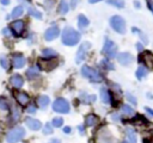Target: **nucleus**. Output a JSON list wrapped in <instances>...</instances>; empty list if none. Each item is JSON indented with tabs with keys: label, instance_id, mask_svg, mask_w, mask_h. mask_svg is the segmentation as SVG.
Returning <instances> with one entry per match:
<instances>
[{
	"label": "nucleus",
	"instance_id": "39448f33",
	"mask_svg": "<svg viewBox=\"0 0 153 143\" xmlns=\"http://www.w3.org/2000/svg\"><path fill=\"white\" fill-rule=\"evenodd\" d=\"M116 51H117V46L116 44L111 41V39H105V43H104V46H103V54L109 57V58H114L116 56Z\"/></svg>",
	"mask_w": 153,
	"mask_h": 143
},
{
	"label": "nucleus",
	"instance_id": "e433bc0d",
	"mask_svg": "<svg viewBox=\"0 0 153 143\" xmlns=\"http://www.w3.org/2000/svg\"><path fill=\"white\" fill-rule=\"evenodd\" d=\"M126 97H127V99H128L133 105H136V102H137V101H136V99H135V97H134V95H131L130 93H126Z\"/></svg>",
	"mask_w": 153,
	"mask_h": 143
},
{
	"label": "nucleus",
	"instance_id": "cd10ccee",
	"mask_svg": "<svg viewBox=\"0 0 153 143\" xmlns=\"http://www.w3.org/2000/svg\"><path fill=\"white\" fill-rule=\"evenodd\" d=\"M100 66L103 67V68H105L106 70H114V64L110 62V61H108V60H102L100 61Z\"/></svg>",
	"mask_w": 153,
	"mask_h": 143
},
{
	"label": "nucleus",
	"instance_id": "ea45409f",
	"mask_svg": "<svg viewBox=\"0 0 153 143\" xmlns=\"http://www.w3.org/2000/svg\"><path fill=\"white\" fill-rule=\"evenodd\" d=\"M111 118H112V120H115V122H118V120H120V116H118L117 113H112V114H111Z\"/></svg>",
	"mask_w": 153,
	"mask_h": 143
},
{
	"label": "nucleus",
	"instance_id": "ddd939ff",
	"mask_svg": "<svg viewBox=\"0 0 153 143\" xmlns=\"http://www.w3.org/2000/svg\"><path fill=\"white\" fill-rule=\"evenodd\" d=\"M25 124H26L27 128H30L33 131L42 129V123L39 120H37V119H33V118H26L25 119Z\"/></svg>",
	"mask_w": 153,
	"mask_h": 143
},
{
	"label": "nucleus",
	"instance_id": "412c9836",
	"mask_svg": "<svg viewBox=\"0 0 153 143\" xmlns=\"http://www.w3.org/2000/svg\"><path fill=\"white\" fill-rule=\"evenodd\" d=\"M57 10H59V12H60L61 14H66V13L68 12V10H69V6H68L67 1H66V0H61L60 4H59Z\"/></svg>",
	"mask_w": 153,
	"mask_h": 143
},
{
	"label": "nucleus",
	"instance_id": "c03bdc74",
	"mask_svg": "<svg viewBox=\"0 0 153 143\" xmlns=\"http://www.w3.org/2000/svg\"><path fill=\"white\" fill-rule=\"evenodd\" d=\"M49 143H61V142H60V139H57V138H53V139L49 141Z\"/></svg>",
	"mask_w": 153,
	"mask_h": 143
},
{
	"label": "nucleus",
	"instance_id": "dca6fc26",
	"mask_svg": "<svg viewBox=\"0 0 153 143\" xmlns=\"http://www.w3.org/2000/svg\"><path fill=\"white\" fill-rule=\"evenodd\" d=\"M38 75H39V67H38V66H33V67H30V68L26 70V76H27L30 80H33V79H36Z\"/></svg>",
	"mask_w": 153,
	"mask_h": 143
},
{
	"label": "nucleus",
	"instance_id": "4468645a",
	"mask_svg": "<svg viewBox=\"0 0 153 143\" xmlns=\"http://www.w3.org/2000/svg\"><path fill=\"white\" fill-rule=\"evenodd\" d=\"M14 95H16V99L19 102V105H22V106L27 105V102H29V95L26 93H24V92H16Z\"/></svg>",
	"mask_w": 153,
	"mask_h": 143
},
{
	"label": "nucleus",
	"instance_id": "8fccbe9b",
	"mask_svg": "<svg viewBox=\"0 0 153 143\" xmlns=\"http://www.w3.org/2000/svg\"><path fill=\"white\" fill-rule=\"evenodd\" d=\"M91 4H94V2H98V1H100V0H88Z\"/></svg>",
	"mask_w": 153,
	"mask_h": 143
},
{
	"label": "nucleus",
	"instance_id": "6ab92c4d",
	"mask_svg": "<svg viewBox=\"0 0 153 143\" xmlns=\"http://www.w3.org/2000/svg\"><path fill=\"white\" fill-rule=\"evenodd\" d=\"M100 99H102V101L105 102V104H109V102L111 101L110 93H109V91H108L105 87H102V88H100Z\"/></svg>",
	"mask_w": 153,
	"mask_h": 143
},
{
	"label": "nucleus",
	"instance_id": "393cba45",
	"mask_svg": "<svg viewBox=\"0 0 153 143\" xmlns=\"http://www.w3.org/2000/svg\"><path fill=\"white\" fill-rule=\"evenodd\" d=\"M37 102H38V105H39L41 107H45V106H48V104H49V97H47V95H41V97H38Z\"/></svg>",
	"mask_w": 153,
	"mask_h": 143
},
{
	"label": "nucleus",
	"instance_id": "473e14b6",
	"mask_svg": "<svg viewBox=\"0 0 153 143\" xmlns=\"http://www.w3.org/2000/svg\"><path fill=\"white\" fill-rule=\"evenodd\" d=\"M53 126H55V128H60V126H62V124H63V119L62 118H60V117H56V118H54L53 119Z\"/></svg>",
	"mask_w": 153,
	"mask_h": 143
},
{
	"label": "nucleus",
	"instance_id": "f257e3e1",
	"mask_svg": "<svg viewBox=\"0 0 153 143\" xmlns=\"http://www.w3.org/2000/svg\"><path fill=\"white\" fill-rule=\"evenodd\" d=\"M80 41V33L71 26H66L62 31V43L65 45H75Z\"/></svg>",
	"mask_w": 153,
	"mask_h": 143
},
{
	"label": "nucleus",
	"instance_id": "7ed1b4c3",
	"mask_svg": "<svg viewBox=\"0 0 153 143\" xmlns=\"http://www.w3.org/2000/svg\"><path fill=\"white\" fill-rule=\"evenodd\" d=\"M81 75L86 79H88L92 82H100L102 81V75L93 68L88 66H82L81 68Z\"/></svg>",
	"mask_w": 153,
	"mask_h": 143
},
{
	"label": "nucleus",
	"instance_id": "09e8293b",
	"mask_svg": "<svg viewBox=\"0 0 153 143\" xmlns=\"http://www.w3.org/2000/svg\"><path fill=\"white\" fill-rule=\"evenodd\" d=\"M135 7H139L140 8V2L139 1H135Z\"/></svg>",
	"mask_w": 153,
	"mask_h": 143
},
{
	"label": "nucleus",
	"instance_id": "1a4fd4ad",
	"mask_svg": "<svg viewBox=\"0 0 153 143\" xmlns=\"http://www.w3.org/2000/svg\"><path fill=\"white\" fill-rule=\"evenodd\" d=\"M139 60H140L141 62H143L148 69H153V54H152V52H149V51H143V52L140 55Z\"/></svg>",
	"mask_w": 153,
	"mask_h": 143
},
{
	"label": "nucleus",
	"instance_id": "aec40b11",
	"mask_svg": "<svg viewBox=\"0 0 153 143\" xmlns=\"http://www.w3.org/2000/svg\"><path fill=\"white\" fill-rule=\"evenodd\" d=\"M97 116H94V114H88V116H86V118H85V125L86 126H93V125H96V123H97Z\"/></svg>",
	"mask_w": 153,
	"mask_h": 143
},
{
	"label": "nucleus",
	"instance_id": "a19ab883",
	"mask_svg": "<svg viewBox=\"0 0 153 143\" xmlns=\"http://www.w3.org/2000/svg\"><path fill=\"white\" fill-rule=\"evenodd\" d=\"M27 111H29L30 113H35V112H36V107H35L33 105H30L29 108H27Z\"/></svg>",
	"mask_w": 153,
	"mask_h": 143
},
{
	"label": "nucleus",
	"instance_id": "a18cd8bd",
	"mask_svg": "<svg viewBox=\"0 0 153 143\" xmlns=\"http://www.w3.org/2000/svg\"><path fill=\"white\" fill-rule=\"evenodd\" d=\"M146 111H147L149 114H152V116H153V110H152L151 107H146Z\"/></svg>",
	"mask_w": 153,
	"mask_h": 143
},
{
	"label": "nucleus",
	"instance_id": "c756f323",
	"mask_svg": "<svg viewBox=\"0 0 153 143\" xmlns=\"http://www.w3.org/2000/svg\"><path fill=\"white\" fill-rule=\"evenodd\" d=\"M108 4L115 7H118V8L124 7V0H108Z\"/></svg>",
	"mask_w": 153,
	"mask_h": 143
},
{
	"label": "nucleus",
	"instance_id": "5701e85b",
	"mask_svg": "<svg viewBox=\"0 0 153 143\" xmlns=\"http://www.w3.org/2000/svg\"><path fill=\"white\" fill-rule=\"evenodd\" d=\"M23 6H17V7H14L13 8V11H12V13H11V18H18V17H20L22 14H23Z\"/></svg>",
	"mask_w": 153,
	"mask_h": 143
},
{
	"label": "nucleus",
	"instance_id": "de8ad7c7",
	"mask_svg": "<svg viewBox=\"0 0 153 143\" xmlns=\"http://www.w3.org/2000/svg\"><path fill=\"white\" fill-rule=\"evenodd\" d=\"M2 32H4V35H6V36H8L10 33H8V29H4L2 30Z\"/></svg>",
	"mask_w": 153,
	"mask_h": 143
},
{
	"label": "nucleus",
	"instance_id": "2eb2a0df",
	"mask_svg": "<svg viewBox=\"0 0 153 143\" xmlns=\"http://www.w3.org/2000/svg\"><path fill=\"white\" fill-rule=\"evenodd\" d=\"M12 63L14 68H22L25 64V58L23 55H14L12 58Z\"/></svg>",
	"mask_w": 153,
	"mask_h": 143
},
{
	"label": "nucleus",
	"instance_id": "f8f14e48",
	"mask_svg": "<svg viewBox=\"0 0 153 143\" xmlns=\"http://www.w3.org/2000/svg\"><path fill=\"white\" fill-rule=\"evenodd\" d=\"M24 27H25V25H24V21H22V20H16V21L11 23V29L14 32V35H17V36L22 35V32L24 31Z\"/></svg>",
	"mask_w": 153,
	"mask_h": 143
},
{
	"label": "nucleus",
	"instance_id": "7c9ffc66",
	"mask_svg": "<svg viewBox=\"0 0 153 143\" xmlns=\"http://www.w3.org/2000/svg\"><path fill=\"white\" fill-rule=\"evenodd\" d=\"M43 55L45 56V57H55L57 54H56V51H54L53 49H43Z\"/></svg>",
	"mask_w": 153,
	"mask_h": 143
},
{
	"label": "nucleus",
	"instance_id": "b1692460",
	"mask_svg": "<svg viewBox=\"0 0 153 143\" xmlns=\"http://www.w3.org/2000/svg\"><path fill=\"white\" fill-rule=\"evenodd\" d=\"M80 99H81V101H82V102H85V104H91V102H93V101L96 100V95L81 94V95H80Z\"/></svg>",
	"mask_w": 153,
	"mask_h": 143
},
{
	"label": "nucleus",
	"instance_id": "9b49d317",
	"mask_svg": "<svg viewBox=\"0 0 153 143\" xmlns=\"http://www.w3.org/2000/svg\"><path fill=\"white\" fill-rule=\"evenodd\" d=\"M59 33H60L59 27H57V26H51V27H49V29L44 32V38H45L47 41H53V39H55V38L59 36Z\"/></svg>",
	"mask_w": 153,
	"mask_h": 143
},
{
	"label": "nucleus",
	"instance_id": "a878e982",
	"mask_svg": "<svg viewBox=\"0 0 153 143\" xmlns=\"http://www.w3.org/2000/svg\"><path fill=\"white\" fill-rule=\"evenodd\" d=\"M147 75V69L145 68V67H142V66H140L137 69H136V77L140 80V79H142V77H145Z\"/></svg>",
	"mask_w": 153,
	"mask_h": 143
},
{
	"label": "nucleus",
	"instance_id": "4c0bfd02",
	"mask_svg": "<svg viewBox=\"0 0 153 143\" xmlns=\"http://www.w3.org/2000/svg\"><path fill=\"white\" fill-rule=\"evenodd\" d=\"M147 1V7L151 10V12L153 13V0H146Z\"/></svg>",
	"mask_w": 153,
	"mask_h": 143
},
{
	"label": "nucleus",
	"instance_id": "f03ea898",
	"mask_svg": "<svg viewBox=\"0 0 153 143\" xmlns=\"http://www.w3.org/2000/svg\"><path fill=\"white\" fill-rule=\"evenodd\" d=\"M25 136V129L23 126H17L12 130H10L6 135L7 143H17Z\"/></svg>",
	"mask_w": 153,
	"mask_h": 143
},
{
	"label": "nucleus",
	"instance_id": "9d476101",
	"mask_svg": "<svg viewBox=\"0 0 153 143\" xmlns=\"http://www.w3.org/2000/svg\"><path fill=\"white\" fill-rule=\"evenodd\" d=\"M133 56L129 52H121L117 55V61L122 64V66H129L133 62Z\"/></svg>",
	"mask_w": 153,
	"mask_h": 143
},
{
	"label": "nucleus",
	"instance_id": "20e7f679",
	"mask_svg": "<svg viewBox=\"0 0 153 143\" xmlns=\"http://www.w3.org/2000/svg\"><path fill=\"white\" fill-rule=\"evenodd\" d=\"M110 25H111V27H112L116 32H118V33H124V32H126V23H124L123 18L120 17V15H114V17H111V18H110Z\"/></svg>",
	"mask_w": 153,
	"mask_h": 143
},
{
	"label": "nucleus",
	"instance_id": "37998d69",
	"mask_svg": "<svg viewBox=\"0 0 153 143\" xmlns=\"http://www.w3.org/2000/svg\"><path fill=\"white\" fill-rule=\"evenodd\" d=\"M63 132H65V133H69V132H71V128H69V126L63 128Z\"/></svg>",
	"mask_w": 153,
	"mask_h": 143
},
{
	"label": "nucleus",
	"instance_id": "3c124183",
	"mask_svg": "<svg viewBox=\"0 0 153 143\" xmlns=\"http://www.w3.org/2000/svg\"><path fill=\"white\" fill-rule=\"evenodd\" d=\"M122 143H128V142H127V141H124V142H122Z\"/></svg>",
	"mask_w": 153,
	"mask_h": 143
},
{
	"label": "nucleus",
	"instance_id": "72a5a7b5",
	"mask_svg": "<svg viewBox=\"0 0 153 143\" xmlns=\"http://www.w3.org/2000/svg\"><path fill=\"white\" fill-rule=\"evenodd\" d=\"M8 106H10L8 101L5 98H0V108L1 110H8Z\"/></svg>",
	"mask_w": 153,
	"mask_h": 143
},
{
	"label": "nucleus",
	"instance_id": "423d86ee",
	"mask_svg": "<svg viewBox=\"0 0 153 143\" xmlns=\"http://www.w3.org/2000/svg\"><path fill=\"white\" fill-rule=\"evenodd\" d=\"M53 110L60 113H68L69 112V104L63 98H57L53 104Z\"/></svg>",
	"mask_w": 153,
	"mask_h": 143
},
{
	"label": "nucleus",
	"instance_id": "bb28decb",
	"mask_svg": "<svg viewBox=\"0 0 153 143\" xmlns=\"http://www.w3.org/2000/svg\"><path fill=\"white\" fill-rule=\"evenodd\" d=\"M27 12H29L30 15H32V17H35V18H37V19H42V13L38 12L37 10H35V8H32V7H27Z\"/></svg>",
	"mask_w": 153,
	"mask_h": 143
},
{
	"label": "nucleus",
	"instance_id": "f704fd0d",
	"mask_svg": "<svg viewBox=\"0 0 153 143\" xmlns=\"http://www.w3.org/2000/svg\"><path fill=\"white\" fill-rule=\"evenodd\" d=\"M0 64H1V66H2V68H5V69H7V68H8L7 58H6V56H5V55H1V56H0Z\"/></svg>",
	"mask_w": 153,
	"mask_h": 143
},
{
	"label": "nucleus",
	"instance_id": "c85d7f7f",
	"mask_svg": "<svg viewBox=\"0 0 153 143\" xmlns=\"http://www.w3.org/2000/svg\"><path fill=\"white\" fill-rule=\"evenodd\" d=\"M121 111H122V113L126 114V116H133V114H134V110H133L129 105H123L122 108H121Z\"/></svg>",
	"mask_w": 153,
	"mask_h": 143
},
{
	"label": "nucleus",
	"instance_id": "0eeeda50",
	"mask_svg": "<svg viewBox=\"0 0 153 143\" xmlns=\"http://www.w3.org/2000/svg\"><path fill=\"white\" fill-rule=\"evenodd\" d=\"M90 48H91V43L90 42H84L79 46V49L76 51V57H75V62L76 63H80V62H82L85 60V57H86L87 51H88Z\"/></svg>",
	"mask_w": 153,
	"mask_h": 143
},
{
	"label": "nucleus",
	"instance_id": "a211bd4d",
	"mask_svg": "<svg viewBox=\"0 0 153 143\" xmlns=\"http://www.w3.org/2000/svg\"><path fill=\"white\" fill-rule=\"evenodd\" d=\"M126 135H127V142L128 143H137L136 141V133L131 128L126 129Z\"/></svg>",
	"mask_w": 153,
	"mask_h": 143
},
{
	"label": "nucleus",
	"instance_id": "49530a36",
	"mask_svg": "<svg viewBox=\"0 0 153 143\" xmlns=\"http://www.w3.org/2000/svg\"><path fill=\"white\" fill-rule=\"evenodd\" d=\"M0 2H1L2 5H8V4H10V0H0Z\"/></svg>",
	"mask_w": 153,
	"mask_h": 143
},
{
	"label": "nucleus",
	"instance_id": "58836bf2",
	"mask_svg": "<svg viewBox=\"0 0 153 143\" xmlns=\"http://www.w3.org/2000/svg\"><path fill=\"white\" fill-rule=\"evenodd\" d=\"M79 2H80V0H71V7L72 8H75Z\"/></svg>",
	"mask_w": 153,
	"mask_h": 143
},
{
	"label": "nucleus",
	"instance_id": "2f4dec72",
	"mask_svg": "<svg viewBox=\"0 0 153 143\" xmlns=\"http://www.w3.org/2000/svg\"><path fill=\"white\" fill-rule=\"evenodd\" d=\"M19 116H20V111L18 110V108H16V107H13L12 108V114H11V122H16L18 118H19Z\"/></svg>",
	"mask_w": 153,
	"mask_h": 143
},
{
	"label": "nucleus",
	"instance_id": "4be33fe9",
	"mask_svg": "<svg viewBox=\"0 0 153 143\" xmlns=\"http://www.w3.org/2000/svg\"><path fill=\"white\" fill-rule=\"evenodd\" d=\"M78 25H79L80 29H85V27H87V26H88V19H87L85 15L80 14V15L78 17Z\"/></svg>",
	"mask_w": 153,
	"mask_h": 143
},
{
	"label": "nucleus",
	"instance_id": "f3484780",
	"mask_svg": "<svg viewBox=\"0 0 153 143\" xmlns=\"http://www.w3.org/2000/svg\"><path fill=\"white\" fill-rule=\"evenodd\" d=\"M10 81H11L12 86H14L16 88H20V87L23 86V83H24V80H23V77H22L19 74H14V75H12Z\"/></svg>",
	"mask_w": 153,
	"mask_h": 143
},
{
	"label": "nucleus",
	"instance_id": "79ce46f5",
	"mask_svg": "<svg viewBox=\"0 0 153 143\" xmlns=\"http://www.w3.org/2000/svg\"><path fill=\"white\" fill-rule=\"evenodd\" d=\"M136 49H137V50H140V51H142V49H143L142 44H141V43H137V44H136Z\"/></svg>",
	"mask_w": 153,
	"mask_h": 143
},
{
	"label": "nucleus",
	"instance_id": "c9c22d12",
	"mask_svg": "<svg viewBox=\"0 0 153 143\" xmlns=\"http://www.w3.org/2000/svg\"><path fill=\"white\" fill-rule=\"evenodd\" d=\"M43 132H44L45 135H49V133L53 132V128H51V124H50V123H47V124L44 125V128H43Z\"/></svg>",
	"mask_w": 153,
	"mask_h": 143
},
{
	"label": "nucleus",
	"instance_id": "6e6552de",
	"mask_svg": "<svg viewBox=\"0 0 153 143\" xmlns=\"http://www.w3.org/2000/svg\"><path fill=\"white\" fill-rule=\"evenodd\" d=\"M38 64H39V68L43 69V70H51L54 69L56 66H57V61L56 60H38Z\"/></svg>",
	"mask_w": 153,
	"mask_h": 143
}]
</instances>
